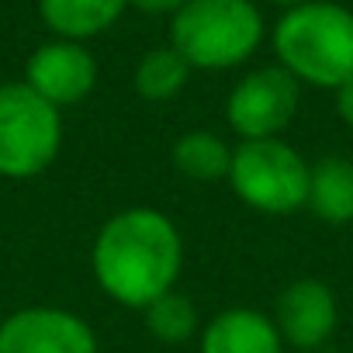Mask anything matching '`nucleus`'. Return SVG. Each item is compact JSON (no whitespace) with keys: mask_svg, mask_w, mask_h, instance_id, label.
Here are the masks:
<instances>
[{"mask_svg":"<svg viewBox=\"0 0 353 353\" xmlns=\"http://www.w3.org/2000/svg\"><path fill=\"white\" fill-rule=\"evenodd\" d=\"M184 232L163 208L132 205L104 219L90 243V274L121 308H149L184 274Z\"/></svg>","mask_w":353,"mask_h":353,"instance_id":"f257e3e1","label":"nucleus"},{"mask_svg":"<svg viewBox=\"0 0 353 353\" xmlns=\"http://www.w3.org/2000/svg\"><path fill=\"white\" fill-rule=\"evenodd\" d=\"M270 46L277 66H284L301 87L336 90L353 80V11L336 0H308L288 8Z\"/></svg>","mask_w":353,"mask_h":353,"instance_id":"f03ea898","label":"nucleus"},{"mask_svg":"<svg viewBox=\"0 0 353 353\" xmlns=\"http://www.w3.org/2000/svg\"><path fill=\"white\" fill-rule=\"evenodd\" d=\"M267 21L256 0H188L170 18V46L191 70H236L256 56Z\"/></svg>","mask_w":353,"mask_h":353,"instance_id":"7ed1b4c3","label":"nucleus"},{"mask_svg":"<svg viewBox=\"0 0 353 353\" xmlns=\"http://www.w3.org/2000/svg\"><path fill=\"white\" fill-rule=\"evenodd\" d=\"M308 170L312 163L288 139H256L232 145L229 188L232 194L270 219H284L308 201Z\"/></svg>","mask_w":353,"mask_h":353,"instance_id":"20e7f679","label":"nucleus"},{"mask_svg":"<svg viewBox=\"0 0 353 353\" xmlns=\"http://www.w3.org/2000/svg\"><path fill=\"white\" fill-rule=\"evenodd\" d=\"M63 149V111L42 101L25 80L0 83V176H42Z\"/></svg>","mask_w":353,"mask_h":353,"instance_id":"39448f33","label":"nucleus"},{"mask_svg":"<svg viewBox=\"0 0 353 353\" xmlns=\"http://www.w3.org/2000/svg\"><path fill=\"white\" fill-rule=\"evenodd\" d=\"M301 108V83L284 66H256L243 73L225 97V125L239 142L284 139Z\"/></svg>","mask_w":353,"mask_h":353,"instance_id":"423d86ee","label":"nucleus"},{"mask_svg":"<svg viewBox=\"0 0 353 353\" xmlns=\"http://www.w3.org/2000/svg\"><path fill=\"white\" fill-rule=\"evenodd\" d=\"M0 353H101L94 325L59 305H28L0 322Z\"/></svg>","mask_w":353,"mask_h":353,"instance_id":"0eeeda50","label":"nucleus"},{"mask_svg":"<svg viewBox=\"0 0 353 353\" xmlns=\"http://www.w3.org/2000/svg\"><path fill=\"white\" fill-rule=\"evenodd\" d=\"M274 322L291 353H319L339 325L336 291L319 277H294L274 301Z\"/></svg>","mask_w":353,"mask_h":353,"instance_id":"6e6552de","label":"nucleus"},{"mask_svg":"<svg viewBox=\"0 0 353 353\" xmlns=\"http://www.w3.org/2000/svg\"><path fill=\"white\" fill-rule=\"evenodd\" d=\"M97 59L83 42L49 39L25 63V83L52 108H73L97 87Z\"/></svg>","mask_w":353,"mask_h":353,"instance_id":"1a4fd4ad","label":"nucleus"},{"mask_svg":"<svg viewBox=\"0 0 353 353\" xmlns=\"http://www.w3.org/2000/svg\"><path fill=\"white\" fill-rule=\"evenodd\" d=\"M198 353H288V346L270 312L236 305L201 322Z\"/></svg>","mask_w":353,"mask_h":353,"instance_id":"9d476101","label":"nucleus"},{"mask_svg":"<svg viewBox=\"0 0 353 353\" xmlns=\"http://www.w3.org/2000/svg\"><path fill=\"white\" fill-rule=\"evenodd\" d=\"M128 11V0H39V18L56 39L90 42L111 32L121 14Z\"/></svg>","mask_w":353,"mask_h":353,"instance_id":"9b49d317","label":"nucleus"},{"mask_svg":"<svg viewBox=\"0 0 353 353\" xmlns=\"http://www.w3.org/2000/svg\"><path fill=\"white\" fill-rule=\"evenodd\" d=\"M305 208L325 225L353 222V159H346L339 152L312 159Z\"/></svg>","mask_w":353,"mask_h":353,"instance_id":"f8f14e48","label":"nucleus"},{"mask_svg":"<svg viewBox=\"0 0 353 353\" xmlns=\"http://www.w3.org/2000/svg\"><path fill=\"white\" fill-rule=\"evenodd\" d=\"M170 163H173V170L181 176H188V181L215 184V181H225L229 176L232 145L212 128H191V132H184L181 139L173 142Z\"/></svg>","mask_w":353,"mask_h":353,"instance_id":"ddd939ff","label":"nucleus"},{"mask_svg":"<svg viewBox=\"0 0 353 353\" xmlns=\"http://www.w3.org/2000/svg\"><path fill=\"white\" fill-rule=\"evenodd\" d=\"M191 66L188 59L176 52L170 42L166 46H156L149 49L139 63H135V73H132V87L142 101L149 104H166L181 94L188 83H191Z\"/></svg>","mask_w":353,"mask_h":353,"instance_id":"4468645a","label":"nucleus"},{"mask_svg":"<svg viewBox=\"0 0 353 353\" xmlns=\"http://www.w3.org/2000/svg\"><path fill=\"white\" fill-rule=\"evenodd\" d=\"M142 322H145V329H149L152 339L170 343V346L191 343V339H198V332H201L198 305L191 301V294L176 291V288L166 291L163 298H156L149 308H142Z\"/></svg>","mask_w":353,"mask_h":353,"instance_id":"2eb2a0df","label":"nucleus"},{"mask_svg":"<svg viewBox=\"0 0 353 353\" xmlns=\"http://www.w3.org/2000/svg\"><path fill=\"white\" fill-rule=\"evenodd\" d=\"M188 0H128V8L145 14V18H173Z\"/></svg>","mask_w":353,"mask_h":353,"instance_id":"dca6fc26","label":"nucleus"},{"mask_svg":"<svg viewBox=\"0 0 353 353\" xmlns=\"http://www.w3.org/2000/svg\"><path fill=\"white\" fill-rule=\"evenodd\" d=\"M332 101H336V114H339V121L353 132V80H346L343 87H336V90H332Z\"/></svg>","mask_w":353,"mask_h":353,"instance_id":"f3484780","label":"nucleus"},{"mask_svg":"<svg viewBox=\"0 0 353 353\" xmlns=\"http://www.w3.org/2000/svg\"><path fill=\"white\" fill-rule=\"evenodd\" d=\"M267 4H274V8H298V4H308V0H267Z\"/></svg>","mask_w":353,"mask_h":353,"instance_id":"a211bd4d","label":"nucleus"}]
</instances>
